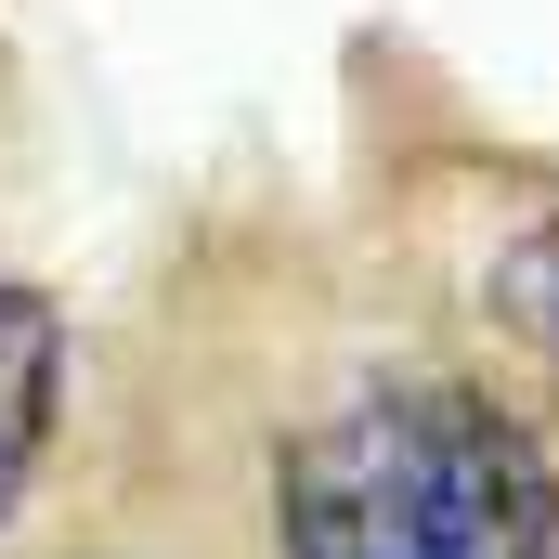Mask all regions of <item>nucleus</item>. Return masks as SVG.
<instances>
[{
	"label": "nucleus",
	"instance_id": "obj_1",
	"mask_svg": "<svg viewBox=\"0 0 559 559\" xmlns=\"http://www.w3.org/2000/svg\"><path fill=\"white\" fill-rule=\"evenodd\" d=\"M261 559H559V442L468 338H365L261 417Z\"/></svg>",
	"mask_w": 559,
	"mask_h": 559
},
{
	"label": "nucleus",
	"instance_id": "obj_2",
	"mask_svg": "<svg viewBox=\"0 0 559 559\" xmlns=\"http://www.w3.org/2000/svg\"><path fill=\"white\" fill-rule=\"evenodd\" d=\"M455 299H468V352L534 404V429L559 442V182L534 195H508L481 235H468V261H455Z\"/></svg>",
	"mask_w": 559,
	"mask_h": 559
},
{
	"label": "nucleus",
	"instance_id": "obj_3",
	"mask_svg": "<svg viewBox=\"0 0 559 559\" xmlns=\"http://www.w3.org/2000/svg\"><path fill=\"white\" fill-rule=\"evenodd\" d=\"M66 391H79V325H66V299L26 286V274H0V547H13V521L39 508L52 455H66Z\"/></svg>",
	"mask_w": 559,
	"mask_h": 559
},
{
	"label": "nucleus",
	"instance_id": "obj_4",
	"mask_svg": "<svg viewBox=\"0 0 559 559\" xmlns=\"http://www.w3.org/2000/svg\"><path fill=\"white\" fill-rule=\"evenodd\" d=\"M52 559H143V547H52Z\"/></svg>",
	"mask_w": 559,
	"mask_h": 559
}]
</instances>
